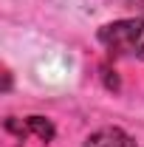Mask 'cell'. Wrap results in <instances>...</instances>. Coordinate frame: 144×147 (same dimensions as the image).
<instances>
[{
  "instance_id": "3",
  "label": "cell",
  "mask_w": 144,
  "mask_h": 147,
  "mask_svg": "<svg viewBox=\"0 0 144 147\" xmlns=\"http://www.w3.org/2000/svg\"><path fill=\"white\" fill-rule=\"evenodd\" d=\"M82 147H136V139L122 127H102L90 133Z\"/></svg>"
},
{
  "instance_id": "2",
  "label": "cell",
  "mask_w": 144,
  "mask_h": 147,
  "mask_svg": "<svg viewBox=\"0 0 144 147\" xmlns=\"http://www.w3.org/2000/svg\"><path fill=\"white\" fill-rule=\"evenodd\" d=\"M6 127L11 130V133H17V136H37L40 142H51L57 136L54 125H51V119H45V116H26L23 122H17V119H9L6 122Z\"/></svg>"
},
{
  "instance_id": "1",
  "label": "cell",
  "mask_w": 144,
  "mask_h": 147,
  "mask_svg": "<svg viewBox=\"0 0 144 147\" xmlns=\"http://www.w3.org/2000/svg\"><path fill=\"white\" fill-rule=\"evenodd\" d=\"M99 42L116 57L144 59V17H127L102 26Z\"/></svg>"
}]
</instances>
